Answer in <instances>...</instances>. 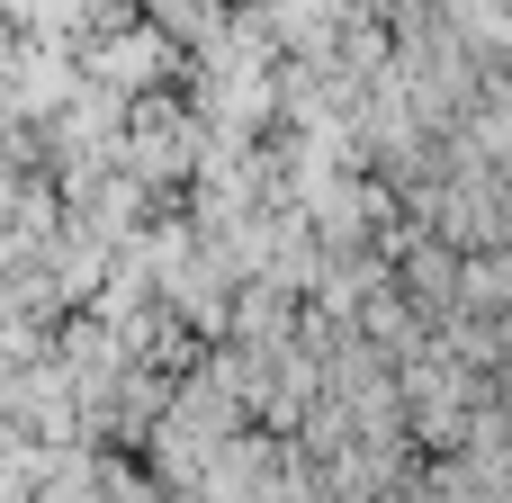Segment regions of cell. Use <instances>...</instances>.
Returning a JSON list of instances; mask_svg holds the SVG:
<instances>
[{
	"label": "cell",
	"instance_id": "cell-1",
	"mask_svg": "<svg viewBox=\"0 0 512 503\" xmlns=\"http://www.w3.org/2000/svg\"><path fill=\"white\" fill-rule=\"evenodd\" d=\"M153 63H162V45H153V36H126V45H108V54H99V72H108V81H135V72H153Z\"/></svg>",
	"mask_w": 512,
	"mask_h": 503
}]
</instances>
